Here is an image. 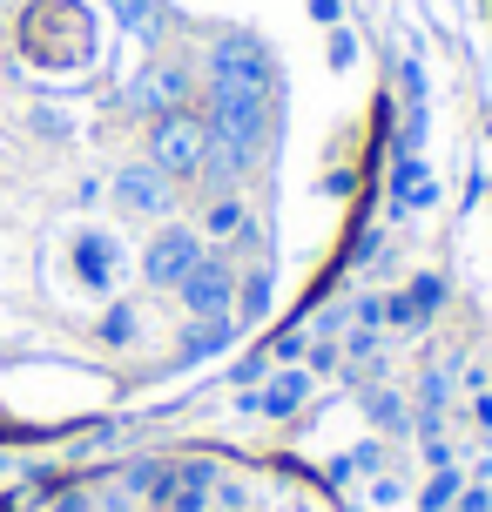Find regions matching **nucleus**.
Returning <instances> with one entry per match:
<instances>
[{
	"label": "nucleus",
	"mask_w": 492,
	"mask_h": 512,
	"mask_svg": "<svg viewBox=\"0 0 492 512\" xmlns=\"http://www.w3.org/2000/svg\"><path fill=\"white\" fill-rule=\"evenodd\" d=\"M14 48L41 75H81L95 61V48H102L95 7L88 0H27L21 21H14Z\"/></svg>",
	"instance_id": "nucleus-1"
},
{
	"label": "nucleus",
	"mask_w": 492,
	"mask_h": 512,
	"mask_svg": "<svg viewBox=\"0 0 492 512\" xmlns=\"http://www.w3.org/2000/svg\"><path fill=\"white\" fill-rule=\"evenodd\" d=\"M176 108H196V68L189 61H169V54L142 61V75L122 88V115L156 122V115H176Z\"/></svg>",
	"instance_id": "nucleus-2"
},
{
	"label": "nucleus",
	"mask_w": 492,
	"mask_h": 512,
	"mask_svg": "<svg viewBox=\"0 0 492 512\" xmlns=\"http://www.w3.org/2000/svg\"><path fill=\"white\" fill-rule=\"evenodd\" d=\"M209 155V122L196 108H176V115H156L149 122V162H156L169 182H196Z\"/></svg>",
	"instance_id": "nucleus-3"
},
{
	"label": "nucleus",
	"mask_w": 492,
	"mask_h": 512,
	"mask_svg": "<svg viewBox=\"0 0 492 512\" xmlns=\"http://www.w3.org/2000/svg\"><path fill=\"white\" fill-rule=\"evenodd\" d=\"M203 81H223V88H257V95H284V75H277V54L263 48L257 34H223L203 61Z\"/></svg>",
	"instance_id": "nucleus-4"
},
{
	"label": "nucleus",
	"mask_w": 492,
	"mask_h": 512,
	"mask_svg": "<svg viewBox=\"0 0 492 512\" xmlns=\"http://www.w3.org/2000/svg\"><path fill=\"white\" fill-rule=\"evenodd\" d=\"M236 283H243V277H236L230 256L203 250V263L176 283V297H182V310H189V317H236Z\"/></svg>",
	"instance_id": "nucleus-5"
},
{
	"label": "nucleus",
	"mask_w": 492,
	"mask_h": 512,
	"mask_svg": "<svg viewBox=\"0 0 492 512\" xmlns=\"http://www.w3.org/2000/svg\"><path fill=\"white\" fill-rule=\"evenodd\" d=\"M203 230H189V223H169V230L149 236V250H142V277L156 283V290H176L196 263H203Z\"/></svg>",
	"instance_id": "nucleus-6"
},
{
	"label": "nucleus",
	"mask_w": 492,
	"mask_h": 512,
	"mask_svg": "<svg viewBox=\"0 0 492 512\" xmlns=\"http://www.w3.org/2000/svg\"><path fill=\"white\" fill-rule=\"evenodd\" d=\"M108 196H115V209H122V216H169V209H176V182H169L156 162L142 155V162H122V169H115Z\"/></svg>",
	"instance_id": "nucleus-7"
},
{
	"label": "nucleus",
	"mask_w": 492,
	"mask_h": 512,
	"mask_svg": "<svg viewBox=\"0 0 492 512\" xmlns=\"http://www.w3.org/2000/svg\"><path fill=\"white\" fill-rule=\"evenodd\" d=\"M209 492H216V465L209 459H182V465H162V479H156L149 499H156L162 512H203Z\"/></svg>",
	"instance_id": "nucleus-8"
},
{
	"label": "nucleus",
	"mask_w": 492,
	"mask_h": 512,
	"mask_svg": "<svg viewBox=\"0 0 492 512\" xmlns=\"http://www.w3.org/2000/svg\"><path fill=\"white\" fill-rule=\"evenodd\" d=\"M122 236H108V230H81L75 236V277L81 290H115L122 283Z\"/></svg>",
	"instance_id": "nucleus-9"
},
{
	"label": "nucleus",
	"mask_w": 492,
	"mask_h": 512,
	"mask_svg": "<svg viewBox=\"0 0 492 512\" xmlns=\"http://www.w3.org/2000/svg\"><path fill=\"white\" fill-rule=\"evenodd\" d=\"M304 398H311V371L304 364H277V378L263 384V391H243V411L290 418V411H304Z\"/></svg>",
	"instance_id": "nucleus-10"
},
{
	"label": "nucleus",
	"mask_w": 492,
	"mask_h": 512,
	"mask_svg": "<svg viewBox=\"0 0 492 512\" xmlns=\"http://www.w3.org/2000/svg\"><path fill=\"white\" fill-rule=\"evenodd\" d=\"M156 479H162V459H129L122 472H108V479H102L95 506H102V512H129V506H142V499L156 492Z\"/></svg>",
	"instance_id": "nucleus-11"
},
{
	"label": "nucleus",
	"mask_w": 492,
	"mask_h": 512,
	"mask_svg": "<svg viewBox=\"0 0 492 512\" xmlns=\"http://www.w3.org/2000/svg\"><path fill=\"white\" fill-rule=\"evenodd\" d=\"M439 203V182L418 155H391V216H412V209Z\"/></svg>",
	"instance_id": "nucleus-12"
},
{
	"label": "nucleus",
	"mask_w": 492,
	"mask_h": 512,
	"mask_svg": "<svg viewBox=\"0 0 492 512\" xmlns=\"http://www.w3.org/2000/svg\"><path fill=\"white\" fill-rule=\"evenodd\" d=\"M236 331H243L236 317H189L182 337H176V364H203V358H216V351H230Z\"/></svg>",
	"instance_id": "nucleus-13"
},
{
	"label": "nucleus",
	"mask_w": 492,
	"mask_h": 512,
	"mask_svg": "<svg viewBox=\"0 0 492 512\" xmlns=\"http://www.w3.org/2000/svg\"><path fill=\"white\" fill-rule=\"evenodd\" d=\"M216 236V243H257V223H250V209H243V196H209L203 209V243Z\"/></svg>",
	"instance_id": "nucleus-14"
},
{
	"label": "nucleus",
	"mask_w": 492,
	"mask_h": 512,
	"mask_svg": "<svg viewBox=\"0 0 492 512\" xmlns=\"http://www.w3.org/2000/svg\"><path fill=\"white\" fill-rule=\"evenodd\" d=\"M115 21L129 27L142 48H156L162 34H169V0H115Z\"/></svg>",
	"instance_id": "nucleus-15"
},
{
	"label": "nucleus",
	"mask_w": 492,
	"mask_h": 512,
	"mask_svg": "<svg viewBox=\"0 0 492 512\" xmlns=\"http://www.w3.org/2000/svg\"><path fill=\"white\" fill-rule=\"evenodd\" d=\"M364 418H371V425H378V432H412V405H405V398H398V391H391V384H364Z\"/></svg>",
	"instance_id": "nucleus-16"
},
{
	"label": "nucleus",
	"mask_w": 492,
	"mask_h": 512,
	"mask_svg": "<svg viewBox=\"0 0 492 512\" xmlns=\"http://www.w3.org/2000/svg\"><path fill=\"white\" fill-rule=\"evenodd\" d=\"M263 310H270V270H263V263H257L250 277L236 283V324H257Z\"/></svg>",
	"instance_id": "nucleus-17"
},
{
	"label": "nucleus",
	"mask_w": 492,
	"mask_h": 512,
	"mask_svg": "<svg viewBox=\"0 0 492 512\" xmlns=\"http://www.w3.org/2000/svg\"><path fill=\"white\" fill-rule=\"evenodd\" d=\"M459 492H466V472H459V465H439V472L425 479V492H418V506H425V512H452Z\"/></svg>",
	"instance_id": "nucleus-18"
},
{
	"label": "nucleus",
	"mask_w": 492,
	"mask_h": 512,
	"mask_svg": "<svg viewBox=\"0 0 492 512\" xmlns=\"http://www.w3.org/2000/svg\"><path fill=\"white\" fill-rule=\"evenodd\" d=\"M135 331H142V324H135V304H108L102 324H95V337H102V344H135Z\"/></svg>",
	"instance_id": "nucleus-19"
},
{
	"label": "nucleus",
	"mask_w": 492,
	"mask_h": 512,
	"mask_svg": "<svg viewBox=\"0 0 492 512\" xmlns=\"http://www.w3.org/2000/svg\"><path fill=\"white\" fill-rule=\"evenodd\" d=\"M405 297H412V310L432 324V317H439V304H445V277H439V270H425V277H412V290H405Z\"/></svg>",
	"instance_id": "nucleus-20"
},
{
	"label": "nucleus",
	"mask_w": 492,
	"mask_h": 512,
	"mask_svg": "<svg viewBox=\"0 0 492 512\" xmlns=\"http://www.w3.org/2000/svg\"><path fill=\"white\" fill-rule=\"evenodd\" d=\"M324 61H331L337 75H344V68L358 61V34H351V27H331V41H324Z\"/></svg>",
	"instance_id": "nucleus-21"
},
{
	"label": "nucleus",
	"mask_w": 492,
	"mask_h": 512,
	"mask_svg": "<svg viewBox=\"0 0 492 512\" xmlns=\"http://www.w3.org/2000/svg\"><path fill=\"white\" fill-rule=\"evenodd\" d=\"M304 344H311V337L290 324V331H277L270 344H263V351H270V364H297V358H304Z\"/></svg>",
	"instance_id": "nucleus-22"
},
{
	"label": "nucleus",
	"mask_w": 492,
	"mask_h": 512,
	"mask_svg": "<svg viewBox=\"0 0 492 512\" xmlns=\"http://www.w3.org/2000/svg\"><path fill=\"white\" fill-rule=\"evenodd\" d=\"M398 499H405V486L378 472V479H371V506H378V512H391V506H398Z\"/></svg>",
	"instance_id": "nucleus-23"
},
{
	"label": "nucleus",
	"mask_w": 492,
	"mask_h": 512,
	"mask_svg": "<svg viewBox=\"0 0 492 512\" xmlns=\"http://www.w3.org/2000/svg\"><path fill=\"white\" fill-rule=\"evenodd\" d=\"M263 364H270V351H250V358H243V364L230 371V384H243V391H250V384L263 378Z\"/></svg>",
	"instance_id": "nucleus-24"
},
{
	"label": "nucleus",
	"mask_w": 492,
	"mask_h": 512,
	"mask_svg": "<svg viewBox=\"0 0 492 512\" xmlns=\"http://www.w3.org/2000/svg\"><path fill=\"white\" fill-rule=\"evenodd\" d=\"M34 128H41V135H48V142H61V135H68V122H61V115H54V108H34Z\"/></svg>",
	"instance_id": "nucleus-25"
},
{
	"label": "nucleus",
	"mask_w": 492,
	"mask_h": 512,
	"mask_svg": "<svg viewBox=\"0 0 492 512\" xmlns=\"http://www.w3.org/2000/svg\"><path fill=\"white\" fill-rule=\"evenodd\" d=\"M54 512H95V499H88V492H75V486H68V492H54Z\"/></svg>",
	"instance_id": "nucleus-26"
},
{
	"label": "nucleus",
	"mask_w": 492,
	"mask_h": 512,
	"mask_svg": "<svg viewBox=\"0 0 492 512\" xmlns=\"http://www.w3.org/2000/svg\"><path fill=\"white\" fill-rule=\"evenodd\" d=\"M311 21H324V27H344V0H311Z\"/></svg>",
	"instance_id": "nucleus-27"
},
{
	"label": "nucleus",
	"mask_w": 492,
	"mask_h": 512,
	"mask_svg": "<svg viewBox=\"0 0 492 512\" xmlns=\"http://www.w3.org/2000/svg\"><path fill=\"white\" fill-rule=\"evenodd\" d=\"M351 189H358L351 169H331V176H324V196H351Z\"/></svg>",
	"instance_id": "nucleus-28"
},
{
	"label": "nucleus",
	"mask_w": 492,
	"mask_h": 512,
	"mask_svg": "<svg viewBox=\"0 0 492 512\" xmlns=\"http://www.w3.org/2000/svg\"><path fill=\"white\" fill-rule=\"evenodd\" d=\"M351 465H358V472H378V465H385V445H358Z\"/></svg>",
	"instance_id": "nucleus-29"
},
{
	"label": "nucleus",
	"mask_w": 492,
	"mask_h": 512,
	"mask_svg": "<svg viewBox=\"0 0 492 512\" xmlns=\"http://www.w3.org/2000/svg\"><path fill=\"white\" fill-rule=\"evenodd\" d=\"M331 364H337V344H317V351H311V378H317V371H331Z\"/></svg>",
	"instance_id": "nucleus-30"
},
{
	"label": "nucleus",
	"mask_w": 492,
	"mask_h": 512,
	"mask_svg": "<svg viewBox=\"0 0 492 512\" xmlns=\"http://www.w3.org/2000/svg\"><path fill=\"white\" fill-rule=\"evenodd\" d=\"M7 472H14V459H0V479H7Z\"/></svg>",
	"instance_id": "nucleus-31"
},
{
	"label": "nucleus",
	"mask_w": 492,
	"mask_h": 512,
	"mask_svg": "<svg viewBox=\"0 0 492 512\" xmlns=\"http://www.w3.org/2000/svg\"><path fill=\"white\" fill-rule=\"evenodd\" d=\"M0 7H14V0H0Z\"/></svg>",
	"instance_id": "nucleus-32"
}]
</instances>
